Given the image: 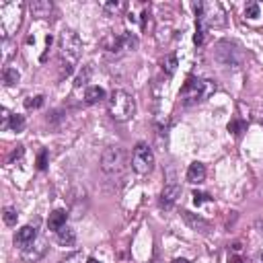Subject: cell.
<instances>
[{"label": "cell", "mask_w": 263, "mask_h": 263, "mask_svg": "<svg viewBox=\"0 0 263 263\" xmlns=\"http://www.w3.org/2000/svg\"><path fill=\"white\" fill-rule=\"evenodd\" d=\"M82 52V41L80 37L70 31L64 29L58 37V53H60V68H62V76H68L72 72V66L78 62Z\"/></svg>", "instance_id": "obj_1"}, {"label": "cell", "mask_w": 263, "mask_h": 263, "mask_svg": "<svg viewBox=\"0 0 263 263\" xmlns=\"http://www.w3.org/2000/svg\"><path fill=\"white\" fill-rule=\"evenodd\" d=\"M216 93V85L212 80H206V78H196V76H189L185 80V85L179 93V101L185 107L191 105H198L202 101H206L210 95Z\"/></svg>", "instance_id": "obj_2"}, {"label": "cell", "mask_w": 263, "mask_h": 263, "mask_svg": "<svg viewBox=\"0 0 263 263\" xmlns=\"http://www.w3.org/2000/svg\"><path fill=\"white\" fill-rule=\"evenodd\" d=\"M107 107L113 121H130L136 115V99L126 91H113Z\"/></svg>", "instance_id": "obj_3"}, {"label": "cell", "mask_w": 263, "mask_h": 263, "mask_svg": "<svg viewBox=\"0 0 263 263\" xmlns=\"http://www.w3.org/2000/svg\"><path fill=\"white\" fill-rule=\"evenodd\" d=\"M21 15H23L21 2L0 4V35H2V39H10L12 33H17L21 25Z\"/></svg>", "instance_id": "obj_4"}, {"label": "cell", "mask_w": 263, "mask_h": 263, "mask_svg": "<svg viewBox=\"0 0 263 263\" xmlns=\"http://www.w3.org/2000/svg\"><path fill=\"white\" fill-rule=\"evenodd\" d=\"M198 21L204 23L206 27H224L226 25V12L220 2H196Z\"/></svg>", "instance_id": "obj_5"}, {"label": "cell", "mask_w": 263, "mask_h": 263, "mask_svg": "<svg viewBox=\"0 0 263 263\" xmlns=\"http://www.w3.org/2000/svg\"><path fill=\"white\" fill-rule=\"evenodd\" d=\"M128 164V157H126V150L121 146H109L103 150L101 155V169L107 175H119L123 173Z\"/></svg>", "instance_id": "obj_6"}, {"label": "cell", "mask_w": 263, "mask_h": 263, "mask_svg": "<svg viewBox=\"0 0 263 263\" xmlns=\"http://www.w3.org/2000/svg\"><path fill=\"white\" fill-rule=\"evenodd\" d=\"M132 169L138 175H148L155 169V152L146 142H138L132 152Z\"/></svg>", "instance_id": "obj_7"}, {"label": "cell", "mask_w": 263, "mask_h": 263, "mask_svg": "<svg viewBox=\"0 0 263 263\" xmlns=\"http://www.w3.org/2000/svg\"><path fill=\"white\" fill-rule=\"evenodd\" d=\"M105 50L113 52V53H119V52H134L138 48V37L134 33H119V35H111L103 41Z\"/></svg>", "instance_id": "obj_8"}, {"label": "cell", "mask_w": 263, "mask_h": 263, "mask_svg": "<svg viewBox=\"0 0 263 263\" xmlns=\"http://www.w3.org/2000/svg\"><path fill=\"white\" fill-rule=\"evenodd\" d=\"M216 56H218V60L222 62L224 66H232V68H239L241 62H243L241 50L234 44H230V41H220L218 50H216Z\"/></svg>", "instance_id": "obj_9"}, {"label": "cell", "mask_w": 263, "mask_h": 263, "mask_svg": "<svg viewBox=\"0 0 263 263\" xmlns=\"http://www.w3.org/2000/svg\"><path fill=\"white\" fill-rule=\"evenodd\" d=\"M46 251H48V243H46V239H39V237H37L29 247L21 249V257H23L27 263H33V261H37V259L44 257Z\"/></svg>", "instance_id": "obj_10"}, {"label": "cell", "mask_w": 263, "mask_h": 263, "mask_svg": "<svg viewBox=\"0 0 263 263\" xmlns=\"http://www.w3.org/2000/svg\"><path fill=\"white\" fill-rule=\"evenodd\" d=\"M179 198H181V187L175 185V183L164 185V189L160 193V208H162V210H171Z\"/></svg>", "instance_id": "obj_11"}, {"label": "cell", "mask_w": 263, "mask_h": 263, "mask_svg": "<svg viewBox=\"0 0 263 263\" xmlns=\"http://www.w3.org/2000/svg\"><path fill=\"white\" fill-rule=\"evenodd\" d=\"M181 218L187 222V226H191L193 230H198V232H210V222H208V220H204L202 216H198V214H191V212H187V210H183L181 212Z\"/></svg>", "instance_id": "obj_12"}, {"label": "cell", "mask_w": 263, "mask_h": 263, "mask_svg": "<svg viewBox=\"0 0 263 263\" xmlns=\"http://www.w3.org/2000/svg\"><path fill=\"white\" fill-rule=\"evenodd\" d=\"M35 239H37V230L33 226H23L15 234V245H19L21 249H25V247H29Z\"/></svg>", "instance_id": "obj_13"}, {"label": "cell", "mask_w": 263, "mask_h": 263, "mask_svg": "<svg viewBox=\"0 0 263 263\" xmlns=\"http://www.w3.org/2000/svg\"><path fill=\"white\" fill-rule=\"evenodd\" d=\"M66 220H68V212L66 210H53L48 218V228L53 230V232H58L60 228L66 226Z\"/></svg>", "instance_id": "obj_14"}, {"label": "cell", "mask_w": 263, "mask_h": 263, "mask_svg": "<svg viewBox=\"0 0 263 263\" xmlns=\"http://www.w3.org/2000/svg\"><path fill=\"white\" fill-rule=\"evenodd\" d=\"M206 179V167L202 162H191L189 164V169H187V181L189 183H193V185H198V183H202Z\"/></svg>", "instance_id": "obj_15"}, {"label": "cell", "mask_w": 263, "mask_h": 263, "mask_svg": "<svg viewBox=\"0 0 263 263\" xmlns=\"http://www.w3.org/2000/svg\"><path fill=\"white\" fill-rule=\"evenodd\" d=\"M105 97H107L105 95V89H101V87H89L87 93H85V103H89V105L101 103Z\"/></svg>", "instance_id": "obj_16"}, {"label": "cell", "mask_w": 263, "mask_h": 263, "mask_svg": "<svg viewBox=\"0 0 263 263\" xmlns=\"http://www.w3.org/2000/svg\"><path fill=\"white\" fill-rule=\"evenodd\" d=\"M29 8L35 17H48L53 6H52V2H48V0H35V2L29 4Z\"/></svg>", "instance_id": "obj_17"}, {"label": "cell", "mask_w": 263, "mask_h": 263, "mask_svg": "<svg viewBox=\"0 0 263 263\" xmlns=\"http://www.w3.org/2000/svg\"><path fill=\"white\" fill-rule=\"evenodd\" d=\"M56 234H58V243H60V245L70 247V245H74V243H76V232H74L70 226H64V228H60Z\"/></svg>", "instance_id": "obj_18"}, {"label": "cell", "mask_w": 263, "mask_h": 263, "mask_svg": "<svg viewBox=\"0 0 263 263\" xmlns=\"http://www.w3.org/2000/svg\"><path fill=\"white\" fill-rule=\"evenodd\" d=\"M19 78H21V74H19L17 68L6 66L4 70H2V80H4V85H6V87H12L15 82H19Z\"/></svg>", "instance_id": "obj_19"}, {"label": "cell", "mask_w": 263, "mask_h": 263, "mask_svg": "<svg viewBox=\"0 0 263 263\" xmlns=\"http://www.w3.org/2000/svg\"><path fill=\"white\" fill-rule=\"evenodd\" d=\"M91 72H93L91 66H82V70L78 72V76H76V80H74V87H76V89L85 87L87 82H89V78H91Z\"/></svg>", "instance_id": "obj_20"}, {"label": "cell", "mask_w": 263, "mask_h": 263, "mask_svg": "<svg viewBox=\"0 0 263 263\" xmlns=\"http://www.w3.org/2000/svg\"><path fill=\"white\" fill-rule=\"evenodd\" d=\"M23 128H25V117H23V115H19V113L10 115L8 130H12V132H23Z\"/></svg>", "instance_id": "obj_21"}, {"label": "cell", "mask_w": 263, "mask_h": 263, "mask_svg": "<svg viewBox=\"0 0 263 263\" xmlns=\"http://www.w3.org/2000/svg\"><path fill=\"white\" fill-rule=\"evenodd\" d=\"M60 263H89V257H87V253L76 251V253H72V255H68L66 259H62Z\"/></svg>", "instance_id": "obj_22"}, {"label": "cell", "mask_w": 263, "mask_h": 263, "mask_svg": "<svg viewBox=\"0 0 263 263\" xmlns=\"http://www.w3.org/2000/svg\"><path fill=\"white\" fill-rule=\"evenodd\" d=\"M2 218H4V224H6V226H15L19 216H17V210H15V208H4Z\"/></svg>", "instance_id": "obj_23"}, {"label": "cell", "mask_w": 263, "mask_h": 263, "mask_svg": "<svg viewBox=\"0 0 263 263\" xmlns=\"http://www.w3.org/2000/svg\"><path fill=\"white\" fill-rule=\"evenodd\" d=\"M162 70L167 72V74H173L177 70V56H173V53H171V56L164 58L162 60Z\"/></svg>", "instance_id": "obj_24"}, {"label": "cell", "mask_w": 263, "mask_h": 263, "mask_svg": "<svg viewBox=\"0 0 263 263\" xmlns=\"http://www.w3.org/2000/svg\"><path fill=\"white\" fill-rule=\"evenodd\" d=\"M204 35H206V25L196 21V35H193V44L196 46H202L204 44Z\"/></svg>", "instance_id": "obj_25"}, {"label": "cell", "mask_w": 263, "mask_h": 263, "mask_svg": "<svg viewBox=\"0 0 263 263\" xmlns=\"http://www.w3.org/2000/svg\"><path fill=\"white\" fill-rule=\"evenodd\" d=\"M245 17L257 19V17H259V4H257V2H249V4L245 6Z\"/></svg>", "instance_id": "obj_26"}, {"label": "cell", "mask_w": 263, "mask_h": 263, "mask_svg": "<svg viewBox=\"0 0 263 263\" xmlns=\"http://www.w3.org/2000/svg\"><path fill=\"white\" fill-rule=\"evenodd\" d=\"M101 8H103L105 15H115L117 10H121V2H103Z\"/></svg>", "instance_id": "obj_27"}, {"label": "cell", "mask_w": 263, "mask_h": 263, "mask_svg": "<svg viewBox=\"0 0 263 263\" xmlns=\"http://www.w3.org/2000/svg\"><path fill=\"white\" fill-rule=\"evenodd\" d=\"M41 105H44V97H41V95L29 97V99L25 101V107H27V109H37V107H41Z\"/></svg>", "instance_id": "obj_28"}, {"label": "cell", "mask_w": 263, "mask_h": 263, "mask_svg": "<svg viewBox=\"0 0 263 263\" xmlns=\"http://www.w3.org/2000/svg\"><path fill=\"white\" fill-rule=\"evenodd\" d=\"M48 158H50L48 150H41V152H39V157H37V169H39V171H44V169L48 167Z\"/></svg>", "instance_id": "obj_29"}, {"label": "cell", "mask_w": 263, "mask_h": 263, "mask_svg": "<svg viewBox=\"0 0 263 263\" xmlns=\"http://www.w3.org/2000/svg\"><path fill=\"white\" fill-rule=\"evenodd\" d=\"M228 130H230L232 134H241V132L245 130V123H243V121H239V119H234V121H230V123H228Z\"/></svg>", "instance_id": "obj_30"}, {"label": "cell", "mask_w": 263, "mask_h": 263, "mask_svg": "<svg viewBox=\"0 0 263 263\" xmlns=\"http://www.w3.org/2000/svg\"><path fill=\"white\" fill-rule=\"evenodd\" d=\"M2 62H8V58L12 56V52H10V39H2Z\"/></svg>", "instance_id": "obj_31"}, {"label": "cell", "mask_w": 263, "mask_h": 263, "mask_svg": "<svg viewBox=\"0 0 263 263\" xmlns=\"http://www.w3.org/2000/svg\"><path fill=\"white\" fill-rule=\"evenodd\" d=\"M193 204H196V206H202L206 200H210V196H206V193H198V191H193Z\"/></svg>", "instance_id": "obj_32"}, {"label": "cell", "mask_w": 263, "mask_h": 263, "mask_svg": "<svg viewBox=\"0 0 263 263\" xmlns=\"http://www.w3.org/2000/svg\"><path fill=\"white\" fill-rule=\"evenodd\" d=\"M23 157V146H17V150L15 152H12V155H10V160H15V158H21Z\"/></svg>", "instance_id": "obj_33"}, {"label": "cell", "mask_w": 263, "mask_h": 263, "mask_svg": "<svg viewBox=\"0 0 263 263\" xmlns=\"http://www.w3.org/2000/svg\"><path fill=\"white\" fill-rule=\"evenodd\" d=\"M173 263H189V261L183 259V257H177V259H173Z\"/></svg>", "instance_id": "obj_34"}, {"label": "cell", "mask_w": 263, "mask_h": 263, "mask_svg": "<svg viewBox=\"0 0 263 263\" xmlns=\"http://www.w3.org/2000/svg\"><path fill=\"white\" fill-rule=\"evenodd\" d=\"M230 263H243L241 257H230Z\"/></svg>", "instance_id": "obj_35"}, {"label": "cell", "mask_w": 263, "mask_h": 263, "mask_svg": "<svg viewBox=\"0 0 263 263\" xmlns=\"http://www.w3.org/2000/svg\"><path fill=\"white\" fill-rule=\"evenodd\" d=\"M89 263H99V261H97V259H93V257H89Z\"/></svg>", "instance_id": "obj_36"}, {"label": "cell", "mask_w": 263, "mask_h": 263, "mask_svg": "<svg viewBox=\"0 0 263 263\" xmlns=\"http://www.w3.org/2000/svg\"><path fill=\"white\" fill-rule=\"evenodd\" d=\"M259 259H261V263H263V251H261V255H259Z\"/></svg>", "instance_id": "obj_37"}, {"label": "cell", "mask_w": 263, "mask_h": 263, "mask_svg": "<svg viewBox=\"0 0 263 263\" xmlns=\"http://www.w3.org/2000/svg\"><path fill=\"white\" fill-rule=\"evenodd\" d=\"M150 263H160V261H150Z\"/></svg>", "instance_id": "obj_38"}]
</instances>
